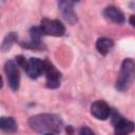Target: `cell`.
<instances>
[{"mask_svg":"<svg viewBox=\"0 0 135 135\" xmlns=\"http://www.w3.org/2000/svg\"><path fill=\"white\" fill-rule=\"evenodd\" d=\"M28 124L32 130L42 133H58L62 128V120L55 114H38L30 118Z\"/></svg>","mask_w":135,"mask_h":135,"instance_id":"obj_1","label":"cell"},{"mask_svg":"<svg viewBox=\"0 0 135 135\" xmlns=\"http://www.w3.org/2000/svg\"><path fill=\"white\" fill-rule=\"evenodd\" d=\"M134 78V61L130 58L124 59L116 81V88L119 91H126L131 85Z\"/></svg>","mask_w":135,"mask_h":135,"instance_id":"obj_2","label":"cell"},{"mask_svg":"<svg viewBox=\"0 0 135 135\" xmlns=\"http://www.w3.org/2000/svg\"><path fill=\"white\" fill-rule=\"evenodd\" d=\"M17 59V65H20L23 68L27 76H30L33 79L38 78L41 74H43L44 70V61L40 60L39 58H28L25 59L23 56L16 57Z\"/></svg>","mask_w":135,"mask_h":135,"instance_id":"obj_3","label":"cell"},{"mask_svg":"<svg viewBox=\"0 0 135 135\" xmlns=\"http://www.w3.org/2000/svg\"><path fill=\"white\" fill-rule=\"evenodd\" d=\"M40 30L43 35L59 37L65 33V27L59 20H51V19H42L40 23Z\"/></svg>","mask_w":135,"mask_h":135,"instance_id":"obj_4","label":"cell"},{"mask_svg":"<svg viewBox=\"0 0 135 135\" xmlns=\"http://www.w3.org/2000/svg\"><path fill=\"white\" fill-rule=\"evenodd\" d=\"M43 74L46 78V86L50 89H56L60 85L61 73L47 60H44Z\"/></svg>","mask_w":135,"mask_h":135,"instance_id":"obj_5","label":"cell"},{"mask_svg":"<svg viewBox=\"0 0 135 135\" xmlns=\"http://www.w3.org/2000/svg\"><path fill=\"white\" fill-rule=\"evenodd\" d=\"M114 124V134L115 135H128L134 130V123L128 119L122 118L118 113H114L112 118Z\"/></svg>","mask_w":135,"mask_h":135,"instance_id":"obj_6","label":"cell"},{"mask_svg":"<svg viewBox=\"0 0 135 135\" xmlns=\"http://www.w3.org/2000/svg\"><path fill=\"white\" fill-rule=\"evenodd\" d=\"M4 70H5V74H6L7 81L11 89L13 91H17L20 84V73H19L18 65L15 63V61L9 60L5 63Z\"/></svg>","mask_w":135,"mask_h":135,"instance_id":"obj_7","label":"cell"},{"mask_svg":"<svg viewBox=\"0 0 135 135\" xmlns=\"http://www.w3.org/2000/svg\"><path fill=\"white\" fill-rule=\"evenodd\" d=\"M91 114L99 120H105L111 115V109L105 101L97 100L91 105Z\"/></svg>","mask_w":135,"mask_h":135,"instance_id":"obj_8","label":"cell"},{"mask_svg":"<svg viewBox=\"0 0 135 135\" xmlns=\"http://www.w3.org/2000/svg\"><path fill=\"white\" fill-rule=\"evenodd\" d=\"M74 3L75 2H73V1H59L58 2V6H59V9H60L63 18L71 24H73L77 21V16L73 8Z\"/></svg>","mask_w":135,"mask_h":135,"instance_id":"obj_9","label":"cell"},{"mask_svg":"<svg viewBox=\"0 0 135 135\" xmlns=\"http://www.w3.org/2000/svg\"><path fill=\"white\" fill-rule=\"evenodd\" d=\"M103 16L107 20L113 22V23H117V24H121L124 22V15L123 13L117 8L116 6H108L104 11H103Z\"/></svg>","mask_w":135,"mask_h":135,"instance_id":"obj_10","label":"cell"},{"mask_svg":"<svg viewBox=\"0 0 135 135\" xmlns=\"http://www.w3.org/2000/svg\"><path fill=\"white\" fill-rule=\"evenodd\" d=\"M113 45H114L113 40L110 39V38H105V37L99 38L97 40V42H96V49L102 55H107L111 51V49L113 47Z\"/></svg>","mask_w":135,"mask_h":135,"instance_id":"obj_11","label":"cell"},{"mask_svg":"<svg viewBox=\"0 0 135 135\" xmlns=\"http://www.w3.org/2000/svg\"><path fill=\"white\" fill-rule=\"evenodd\" d=\"M0 130L8 133L15 132L17 130L16 120L13 117H6V116L0 117Z\"/></svg>","mask_w":135,"mask_h":135,"instance_id":"obj_12","label":"cell"},{"mask_svg":"<svg viewBox=\"0 0 135 135\" xmlns=\"http://www.w3.org/2000/svg\"><path fill=\"white\" fill-rule=\"evenodd\" d=\"M17 38L18 37H17V34L16 33H9V34H7L5 36V38L3 39L2 43H1V46H0L1 51L6 52L8 49H11V46L16 42Z\"/></svg>","mask_w":135,"mask_h":135,"instance_id":"obj_13","label":"cell"},{"mask_svg":"<svg viewBox=\"0 0 135 135\" xmlns=\"http://www.w3.org/2000/svg\"><path fill=\"white\" fill-rule=\"evenodd\" d=\"M79 135H96L89 127H82L80 129V132H79Z\"/></svg>","mask_w":135,"mask_h":135,"instance_id":"obj_14","label":"cell"},{"mask_svg":"<svg viewBox=\"0 0 135 135\" xmlns=\"http://www.w3.org/2000/svg\"><path fill=\"white\" fill-rule=\"evenodd\" d=\"M133 19H134V16H131V19H130V23H131V25H134V21H133Z\"/></svg>","mask_w":135,"mask_h":135,"instance_id":"obj_15","label":"cell"},{"mask_svg":"<svg viewBox=\"0 0 135 135\" xmlns=\"http://www.w3.org/2000/svg\"><path fill=\"white\" fill-rule=\"evenodd\" d=\"M2 88V77L0 76V89Z\"/></svg>","mask_w":135,"mask_h":135,"instance_id":"obj_16","label":"cell"},{"mask_svg":"<svg viewBox=\"0 0 135 135\" xmlns=\"http://www.w3.org/2000/svg\"><path fill=\"white\" fill-rule=\"evenodd\" d=\"M44 135H55V134H52V133H46V134H44Z\"/></svg>","mask_w":135,"mask_h":135,"instance_id":"obj_17","label":"cell"}]
</instances>
